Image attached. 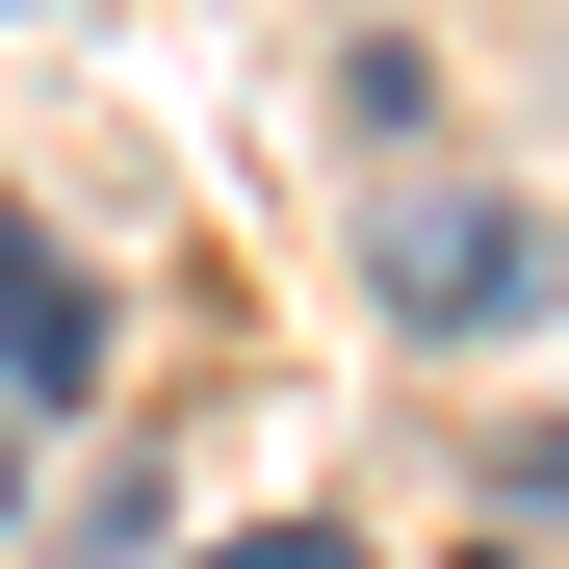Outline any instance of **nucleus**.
<instances>
[{"label": "nucleus", "instance_id": "7ed1b4c3", "mask_svg": "<svg viewBox=\"0 0 569 569\" xmlns=\"http://www.w3.org/2000/svg\"><path fill=\"white\" fill-rule=\"evenodd\" d=\"M233 569H362V543H311V518H284V543H233Z\"/></svg>", "mask_w": 569, "mask_h": 569}, {"label": "nucleus", "instance_id": "f03ea898", "mask_svg": "<svg viewBox=\"0 0 569 569\" xmlns=\"http://www.w3.org/2000/svg\"><path fill=\"white\" fill-rule=\"evenodd\" d=\"M78 362H104V284L0 208V389H27V415H78Z\"/></svg>", "mask_w": 569, "mask_h": 569}, {"label": "nucleus", "instance_id": "f257e3e1", "mask_svg": "<svg viewBox=\"0 0 569 569\" xmlns=\"http://www.w3.org/2000/svg\"><path fill=\"white\" fill-rule=\"evenodd\" d=\"M362 284H389L415 337H518L543 311V233L492 208V181H389V208H362Z\"/></svg>", "mask_w": 569, "mask_h": 569}]
</instances>
